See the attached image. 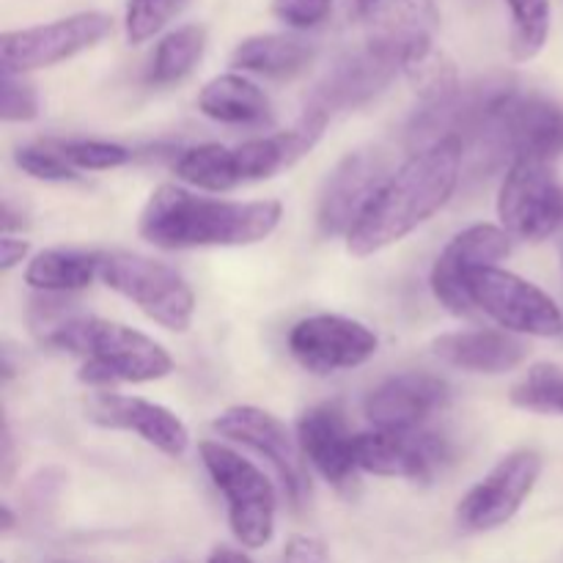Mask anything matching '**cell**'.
Returning <instances> with one entry per match:
<instances>
[{
	"label": "cell",
	"mask_w": 563,
	"mask_h": 563,
	"mask_svg": "<svg viewBox=\"0 0 563 563\" xmlns=\"http://www.w3.org/2000/svg\"><path fill=\"white\" fill-rule=\"evenodd\" d=\"M465 168V146L460 137H445L412 154L388 181L355 229L346 236V251L357 258L374 256L396 245L427 223L454 196Z\"/></svg>",
	"instance_id": "1"
},
{
	"label": "cell",
	"mask_w": 563,
	"mask_h": 563,
	"mask_svg": "<svg viewBox=\"0 0 563 563\" xmlns=\"http://www.w3.org/2000/svg\"><path fill=\"white\" fill-rule=\"evenodd\" d=\"M278 201H225L196 196L187 187L159 185L137 220V234L163 251L242 247L267 240L278 229Z\"/></svg>",
	"instance_id": "2"
},
{
	"label": "cell",
	"mask_w": 563,
	"mask_h": 563,
	"mask_svg": "<svg viewBox=\"0 0 563 563\" xmlns=\"http://www.w3.org/2000/svg\"><path fill=\"white\" fill-rule=\"evenodd\" d=\"M42 341L53 350L82 357L77 377L91 388L154 383L174 372V361L157 341L126 324L99 317L71 313Z\"/></svg>",
	"instance_id": "3"
},
{
	"label": "cell",
	"mask_w": 563,
	"mask_h": 563,
	"mask_svg": "<svg viewBox=\"0 0 563 563\" xmlns=\"http://www.w3.org/2000/svg\"><path fill=\"white\" fill-rule=\"evenodd\" d=\"M198 454L212 484L223 493L229 526L236 542L251 550L264 548L275 533V509H278L273 482L251 460L218 440H203Z\"/></svg>",
	"instance_id": "4"
},
{
	"label": "cell",
	"mask_w": 563,
	"mask_h": 563,
	"mask_svg": "<svg viewBox=\"0 0 563 563\" xmlns=\"http://www.w3.org/2000/svg\"><path fill=\"white\" fill-rule=\"evenodd\" d=\"M99 278L108 289L135 302L152 322L185 333L196 317V295L174 267L130 251L99 253Z\"/></svg>",
	"instance_id": "5"
},
{
	"label": "cell",
	"mask_w": 563,
	"mask_h": 563,
	"mask_svg": "<svg viewBox=\"0 0 563 563\" xmlns=\"http://www.w3.org/2000/svg\"><path fill=\"white\" fill-rule=\"evenodd\" d=\"M471 300L506 333L555 339L563 335V313L548 291L500 267H482L471 275Z\"/></svg>",
	"instance_id": "6"
},
{
	"label": "cell",
	"mask_w": 563,
	"mask_h": 563,
	"mask_svg": "<svg viewBox=\"0 0 563 563\" xmlns=\"http://www.w3.org/2000/svg\"><path fill=\"white\" fill-rule=\"evenodd\" d=\"M110 31H113V20L102 11H80V14L44 22V25L5 31L0 38V60H3V69L16 71V75L47 69L97 47L102 38L110 36Z\"/></svg>",
	"instance_id": "7"
},
{
	"label": "cell",
	"mask_w": 563,
	"mask_h": 563,
	"mask_svg": "<svg viewBox=\"0 0 563 563\" xmlns=\"http://www.w3.org/2000/svg\"><path fill=\"white\" fill-rule=\"evenodd\" d=\"M498 218L509 236L542 242L563 223V190L544 159H515L498 192Z\"/></svg>",
	"instance_id": "8"
},
{
	"label": "cell",
	"mask_w": 563,
	"mask_h": 563,
	"mask_svg": "<svg viewBox=\"0 0 563 563\" xmlns=\"http://www.w3.org/2000/svg\"><path fill=\"white\" fill-rule=\"evenodd\" d=\"M377 346L372 328L339 313H317L289 330L291 357L319 377L363 366L377 355Z\"/></svg>",
	"instance_id": "9"
},
{
	"label": "cell",
	"mask_w": 563,
	"mask_h": 563,
	"mask_svg": "<svg viewBox=\"0 0 563 563\" xmlns=\"http://www.w3.org/2000/svg\"><path fill=\"white\" fill-rule=\"evenodd\" d=\"M212 429L220 438L245 445L253 454L264 456L278 471L291 504L300 506L306 500L308 478L306 467H302L306 456H302L297 438H291V432L280 418L262 410V407L236 405L220 412L212 421Z\"/></svg>",
	"instance_id": "10"
},
{
	"label": "cell",
	"mask_w": 563,
	"mask_h": 563,
	"mask_svg": "<svg viewBox=\"0 0 563 563\" xmlns=\"http://www.w3.org/2000/svg\"><path fill=\"white\" fill-rule=\"evenodd\" d=\"M539 476H542V456L531 449H520L506 454L465 498L460 500V526L465 531L482 533L495 531V528L506 526L528 495L537 487Z\"/></svg>",
	"instance_id": "11"
},
{
	"label": "cell",
	"mask_w": 563,
	"mask_h": 563,
	"mask_svg": "<svg viewBox=\"0 0 563 563\" xmlns=\"http://www.w3.org/2000/svg\"><path fill=\"white\" fill-rule=\"evenodd\" d=\"M390 176L394 174H388V159L374 148H357L346 154L330 170L319 192V231L324 236H350Z\"/></svg>",
	"instance_id": "12"
},
{
	"label": "cell",
	"mask_w": 563,
	"mask_h": 563,
	"mask_svg": "<svg viewBox=\"0 0 563 563\" xmlns=\"http://www.w3.org/2000/svg\"><path fill=\"white\" fill-rule=\"evenodd\" d=\"M401 69V49L379 38H368L363 47L350 49L313 88L308 108L330 119L339 110H352L377 97L396 71Z\"/></svg>",
	"instance_id": "13"
},
{
	"label": "cell",
	"mask_w": 563,
	"mask_h": 563,
	"mask_svg": "<svg viewBox=\"0 0 563 563\" xmlns=\"http://www.w3.org/2000/svg\"><path fill=\"white\" fill-rule=\"evenodd\" d=\"M511 253V236L489 223H476L460 231L432 267V291L445 311L467 317L473 311L471 275L482 267H495V262Z\"/></svg>",
	"instance_id": "14"
},
{
	"label": "cell",
	"mask_w": 563,
	"mask_h": 563,
	"mask_svg": "<svg viewBox=\"0 0 563 563\" xmlns=\"http://www.w3.org/2000/svg\"><path fill=\"white\" fill-rule=\"evenodd\" d=\"M451 449L443 438L432 432H374L355 434L357 471L383 478H410L429 482L449 462Z\"/></svg>",
	"instance_id": "15"
},
{
	"label": "cell",
	"mask_w": 563,
	"mask_h": 563,
	"mask_svg": "<svg viewBox=\"0 0 563 563\" xmlns=\"http://www.w3.org/2000/svg\"><path fill=\"white\" fill-rule=\"evenodd\" d=\"M86 418L97 427L135 432L143 443L168 456H181L190 445V432L176 412L137 396L108 394V390L93 394L86 405Z\"/></svg>",
	"instance_id": "16"
},
{
	"label": "cell",
	"mask_w": 563,
	"mask_h": 563,
	"mask_svg": "<svg viewBox=\"0 0 563 563\" xmlns=\"http://www.w3.org/2000/svg\"><path fill=\"white\" fill-rule=\"evenodd\" d=\"M449 399V385L434 374H396L368 394L366 418L383 432H416L443 410Z\"/></svg>",
	"instance_id": "17"
},
{
	"label": "cell",
	"mask_w": 563,
	"mask_h": 563,
	"mask_svg": "<svg viewBox=\"0 0 563 563\" xmlns=\"http://www.w3.org/2000/svg\"><path fill=\"white\" fill-rule=\"evenodd\" d=\"M328 121L330 119L324 113L306 108L302 119L291 130L251 137V141L234 146V165L236 176H240V185L269 179V176L291 168L297 159H302L317 146L319 137L324 135Z\"/></svg>",
	"instance_id": "18"
},
{
	"label": "cell",
	"mask_w": 563,
	"mask_h": 563,
	"mask_svg": "<svg viewBox=\"0 0 563 563\" xmlns=\"http://www.w3.org/2000/svg\"><path fill=\"white\" fill-rule=\"evenodd\" d=\"M297 443L302 456L330 484H346L355 465V434H350L344 412L335 405H317L297 421Z\"/></svg>",
	"instance_id": "19"
},
{
	"label": "cell",
	"mask_w": 563,
	"mask_h": 563,
	"mask_svg": "<svg viewBox=\"0 0 563 563\" xmlns=\"http://www.w3.org/2000/svg\"><path fill=\"white\" fill-rule=\"evenodd\" d=\"M432 352L445 366L471 374H506L522 366L526 344L506 330H462L432 341Z\"/></svg>",
	"instance_id": "20"
},
{
	"label": "cell",
	"mask_w": 563,
	"mask_h": 563,
	"mask_svg": "<svg viewBox=\"0 0 563 563\" xmlns=\"http://www.w3.org/2000/svg\"><path fill=\"white\" fill-rule=\"evenodd\" d=\"M355 11L372 33L368 38H379L399 49L434 38L440 22L434 0H355Z\"/></svg>",
	"instance_id": "21"
},
{
	"label": "cell",
	"mask_w": 563,
	"mask_h": 563,
	"mask_svg": "<svg viewBox=\"0 0 563 563\" xmlns=\"http://www.w3.org/2000/svg\"><path fill=\"white\" fill-rule=\"evenodd\" d=\"M313 55L317 49L306 38L289 36V33H262V36H247L236 44L231 53V66L284 80V77H295L308 69Z\"/></svg>",
	"instance_id": "22"
},
{
	"label": "cell",
	"mask_w": 563,
	"mask_h": 563,
	"mask_svg": "<svg viewBox=\"0 0 563 563\" xmlns=\"http://www.w3.org/2000/svg\"><path fill=\"white\" fill-rule=\"evenodd\" d=\"M198 110L207 119L220 121V124L256 126L269 119V99L256 82L229 71V75L214 77L201 88Z\"/></svg>",
	"instance_id": "23"
},
{
	"label": "cell",
	"mask_w": 563,
	"mask_h": 563,
	"mask_svg": "<svg viewBox=\"0 0 563 563\" xmlns=\"http://www.w3.org/2000/svg\"><path fill=\"white\" fill-rule=\"evenodd\" d=\"M401 71L423 108H440L462 91L456 64L434 44V38L407 44L401 49Z\"/></svg>",
	"instance_id": "24"
},
{
	"label": "cell",
	"mask_w": 563,
	"mask_h": 563,
	"mask_svg": "<svg viewBox=\"0 0 563 563\" xmlns=\"http://www.w3.org/2000/svg\"><path fill=\"white\" fill-rule=\"evenodd\" d=\"M99 278V253L42 251L27 262L25 284L42 295H75Z\"/></svg>",
	"instance_id": "25"
},
{
	"label": "cell",
	"mask_w": 563,
	"mask_h": 563,
	"mask_svg": "<svg viewBox=\"0 0 563 563\" xmlns=\"http://www.w3.org/2000/svg\"><path fill=\"white\" fill-rule=\"evenodd\" d=\"M207 49V27L203 25H181L176 31L165 33L154 47L152 64H148V82L152 86H174L185 80Z\"/></svg>",
	"instance_id": "26"
},
{
	"label": "cell",
	"mask_w": 563,
	"mask_h": 563,
	"mask_svg": "<svg viewBox=\"0 0 563 563\" xmlns=\"http://www.w3.org/2000/svg\"><path fill=\"white\" fill-rule=\"evenodd\" d=\"M176 176L190 187L207 192H225L240 187L234 165V148L220 143H203L192 146L176 159Z\"/></svg>",
	"instance_id": "27"
},
{
	"label": "cell",
	"mask_w": 563,
	"mask_h": 563,
	"mask_svg": "<svg viewBox=\"0 0 563 563\" xmlns=\"http://www.w3.org/2000/svg\"><path fill=\"white\" fill-rule=\"evenodd\" d=\"M506 5L511 11V58H537L550 36V0H506Z\"/></svg>",
	"instance_id": "28"
},
{
	"label": "cell",
	"mask_w": 563,
	"mask_h": 563,
	"mask_svg": "<svg viewBox=\"0 0 563 563\" xmlns=\"http://www.w3.org/2000/svg\"><path fill=\"white\" fill-rule=\"evenodd\" d=\"M511 401L531 412H561L563 416V372L542 363L526 374L522 383L511 388Z\"/></svg>",
	"instance_id": "29"
},
{
	"label": "cell",
	"mask_w": 563,
	"mask_h": 563,
	"mask_svg": "<svg viewBox=\"0 0 563 563\" xmlns=\"http://www.w3.org/2000/svg\"><path fill=\"white\" fill-rule=\"evenodd\" d=\"M49 146L75 170H110L132 159L130 148L108 141H53Z\"/></svg>",
	"instance_id": "30"
},
{
	"label": "cell",
	"mask_w": 563,
	"mask_h": 563,
	"mask_svg": "<svg viewBox=\"0 0 563 563\" xmlns=\"http://www.w3.org/2000/svg\"><path fill=\"white\" fill-rule=\"evenodd\" d=\"M185 5L187 0H130L124 16L130 44H143L157 36Z\"/></svg>",
	"instance_id": "31"
},
{
	"label": "cell",
	"mask_w": 563,
	"mask_h": 563,
	"mask_svg": "<svg viewBox=\"0 0 563 563\" xmlns=\"http://www.w3.org/2000/svg\"><path fill=\"white\" fill-rule=\"evenodd\" d=\"M38 115V93L33 82L25 80V75L3 69L0 75V119L5 124H22L33 121Z\"/></svg>",
	"instance_id": "32"
},
{
	"label": "cell",
	"mask_w": 563,
	"mask_h": 563,
	"mask_svg": "<svg viewBox=\"0 0 563 563\" xmlns=\"http://www.w3.org/2000/svg\"><path fill=\"white\" fill-rule=\"evenodd\" d=\"M16 168L38 181H77L80 174L53 146H20L14 152Z\"/></svg>",
	"instance_id": "33"
},
{
	"label": "cell",
	"mask_w": 563,
	"mask_h": 563,
	"mask_svg": "<svg viewBox=\"0 0 563 563\" xmlns=\"http://www.w3.org/2000/svg\"><path fill=\"white\" fill-rule=\"evenodd\" d=\"M335 0H273L275 20L284 22L295 31H311L322 25L333 11Z\"/></svg>",
	"instance_id": "34"
},
{
	"label": "cell",
	"mask_w": 563,
	"mask_h": 563,
	"mask_svg": "<svg viewBox=\"0 0 563 563\" xmlns=\"http://www.w3.org/2000/svg\"><path fill=\"white\" fill-rule=\"evenodd\" d=\"M284 563H328V553L319 539L291 537L284 550Z\"/></svg>",
	"instance_id": "35"
},
{
	"label": "cell",
	"mask_w": 563,
	"mask_h": 563,
	"mask_svg": "<svg viewBox=\"0 0 563 563\" xmlns=\"http://www.w3.org/2000/svg\"><path fill=\"white\" fill-rule=\"evenodd\" d=\"M27 251H31V245H27L25 240H16V236L3 234V240H0V269H3V273L14 269L16 264L25 262Z\"/></svg>",
	"instance_id": "36"
},
{
	"label": "cell",
	"mask_w": 563,
	"mask_h": 563,
	"mask_svg": "<svg viewBox=\"0 0 563 563\" xmlns=\"http://www.w3.org/2000/svg\"><path fill=\"white\" fill-rule=\"evenodd\" d=\"M0 443H3V454H0V462H3V478H9L11 465H14V443H11L9 423L3 427V438H0Z\"/></svg>",
	"instance_id": "37"
},
{
	"label": "cell",
	"mask_w": 563,
	"mask_h": 563,
	"mask_svg": "<svg viewBox=\"0 0 563 563\" xmlns=\"http://www.w3.org/2000/svg\"><path fill=\"white\" fill-rule=\"evenodd\" d=\"M207 563H251V559H245V555L236 553V550H218Z\"/></svg>",
	"instance_id": "38"
},
{
	"label": "cell",
	"mask_w": 563,
	"mask_h": 563,
	"mask_svg": "<svg viewBox=\"0 0 563 563\" xmlns=\"http://www.w3.org/2000/svg\"><path fill=\"white\" fill-rule=\"evenodd\" d=\"M0 515H3V533H9L14 528V511L9 509V504L0 506Z\"/></svg>",
	"instance_id": "39"
},
{
	"label": "cell",
	"mask_w": 563,
	"mask_h": 563,
	"mask_svg": "<svg viewBox=\"0 0 563 563\" xmlns=\"http://www.w3.org/2000/svg\"><path fill=\"white\" fill-rule=\"evenodd\" d=\"M561 269H563V262H561Z\"/></svg>",
	"instance_id": "40"
}]
</instances>
